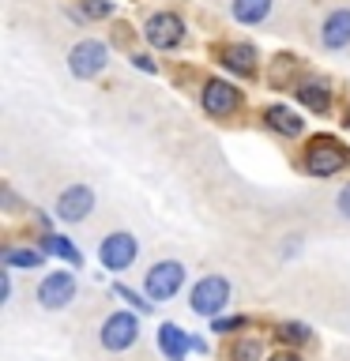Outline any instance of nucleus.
<instances>
[{
  "label": "nucleus",
  "instance_id": "nucleus-1",
  "mask_svg": "<svg viewBox=\"0 0 350 361\" xmlns=\"http://www.w3.org/2000/svg\"><path fill=\"white\" fill-rule=\"evenodd\" d=\"M185 279H188V267L181 264V259H158V264H151L143 275V293L151 301H169L181 293Z\"/></svg>",
  "mask_w": 350,
  "mask_h": 361
},
{
  "label": "nucleus",
  "instance_id": "nucleus-2",
  "mask_svg": "<svg viewBox=\"0 0 350 361\" xmlns=\"http://www.w3.org/2000/svg\"><path fill=\"white\" fill-rule=\"evenodd\" d=\"M346 166H350V151L339 140H332V135L313 140L309 151H305V173H313V177H332Z\"/></svg>",
  "mask_w": 350,
  "mask_h": 361
},
{
  "label": "nucleus",
  "instance_id": "nucleus-3",
  "mask_svg": "<svg viewBox=\"0 0 350 361\" xmlns=\"http://www.w3.org/2000/svg\"><path fill=\"white\" fill-rule=\"evenodd\" d=\"M188 305L196 316H207V320H215L226 305H230V282H226L222 275H203L196 286H192L188 293Z\"/></svg>",
  "mask_w": 350,
  "mask_h": 361
},
{
  "label": "nucleus",
  "instance_id": "nucleus-4",
  "mask_svg": "<svg viewBox=\"0 0 350 361\" xmlns=\"http://www.w3.org/2000/svg\"><path fill=\"white\" fill-rule=\"evenodd\" d=\"M106 64H109V49H106V42H98V38L76 42L72 53H68V72L76 79H95V75L106 72Z\"/></svg>",
  "mask_w": 350,
  "mask_h": 361
},
{
  "label": "nucleus",
  "instance_id": "nucleus-5",
  "mask_svg": "<svg viewBox=\"0 0 350 361\" xmlns=\"http://www.w3.org/2000/svg\"><path fill=\"white\" fill-rule=\"evenodd\" d=\"M98 338H102V346H106L109 354H121V350H128L135 338H140V316L128 312V309L106 316V324H102Z\"/></svg>",
  "mask_w": 350,
  "mask_h": 361
},
{
  "label": "nucleus",
  "instance_id": "nucleus-6",
  "mask_svg": "<svg viewBox=\"0 0 350 361\" xmlns=\"http://www.w3.org/2000/svg\"><path fill=\"white\" fill-rule=\"evenodd\" d=\"M135 256H140V241H135L132 233H109L106 241L98 245V259H102V267L106 271H128L135 264Z\"/></svg>",
  "mask_w": 350,
  "mask_h": 361
},
{
  "label": "nucleus",
  "instance_id": "nucleus-7",
  "mask_svg": "<svg viewBox=\"0 0 350 361\" xmlns=\"http://www.w3.org/2000/svg\"><path fill=\"white\" fill-rule=\"evenodd\" d=\"M143 38L155 45V49H177L181 38H185V23L174 11H155L143 23Z\"/></svg>",
  "mask_w": 350,
  "mask_h": 361
},
{
  "label": "nucleus",
  "instance_id": "nucleus-8",
  "mask_svg": "<svg viewBox=\"0 0 350 361\" xmlns=\"http://www.w3.org/2000/svg\"><path fill=\"white\" fill-rule=\"evenodd\" d=\"M200 106L211 113V117H234L241 109V90L226 79H207L200 90Z\"/></svg>",
  "mask_w": 350,
  "mask_h": 361
},
{
  "label": "nucleus",
  "instance_id": "nucleus-9",
  "mask_svg": "<svg viewBox=\"0 0 350 361\" xmlns=\"http://www.w3.org/2000/svg\"><path fill=\"white\" fill-rule=\"evenodd\" d=\"M72 301H76V275L72 271H49L38 286V305L56 312V309H68Z\"/></svg>",
  "mask_w": 350,
  "mask_h": 361
},
{
  "label": "nucleus",
  "instance_id": "nucleus-10",
  "mask_svg": "<svg viewBox=\"0 0 350 361\" xmlns=\"http://www.w3.org/2000/svg\"><path fill=\"white\" fill-rule=\"evenodd\" d=\"M95 211V188L90 185H68L56 196V219L61 222H83Z\"/></svg>",
  "mask_w": 350,
  "mask_h": 361
},
{
  "label": "nucleus",
  "instance_id": "nucleus-11",
  "mask_svg": "<svg viewBox=\"0 0 350 361\" xmlns=\"http://www.w3.org/2000/svg\"><path fill=\"white\" fill-rule=\"evenodd\" d=\"M320 45L324 49H346L350 45V8H335L327 11L320 23Z\"/></svg>",
  "mask_w": 350,
  "mask_h": 361
},
{
  "label": "nucleus",
  "instance_id": "nucleus-12",
  "mask_svg": "<svg viewBox=\"0 0 350 361\" xmlns=\"http://www.w3.org/2000/svg\"><path fill=\"white\" fill-rule=\"evenodd\" d=\"M158 350H162L166 361H188L192 354V335L177 324H162L158 327Z\"/></svg>",
  "mask_w": 350,
  "mask_h": 361
},
{
  "label": "nucleus",
  "instance_id": "nucleus-13",
  "mask_svg": "<svg viewBox=\"0 0 350 361\" xmlns=\"http://www.w3.org/2000/svg\"><path fill=\"white\" fill-rule=\"evenodd\" d=\"M294 98H298L305 109L324 113L332 106V87H327L324 79H298V83H294Z\"/></svg>",
  "mask_w": 350,
  "mask_h": 361
},
{
  "label": "nucleus",
  "instance_id": "nucleus-14",
  "mask_svg": "<svg viewBox=\"0 0 350 361\" xmlns=\"http://www.w3.org/2000/svg\"><path fill=\"white\" fill-rule=\"evenodd\" d=\"M219 61H222L226 68H230V72H237L241 79H248V75L256 72V61H260V56H256L253 45L234 42V45H222V49H219Z\"/></svg>",
  "mask_w": 350,
  "mask_h": 361
},
{
  "label": "nucleus",
  "instance_id": "nucleus-15",
  "mask_svg": "<svg viewBox=\"0 0 350 361\" xmlns=\"http://www.w3.org/2000/svg\"><path fill=\"white\" fill-rule=\"evenodd\" d=\"M264 121H267V128H271V132L286 135V140H298V135L305 132V121H301V113H294L290 106H267Z\"/></svg>",
  "mask_w": 350,
  "mask_h": 361
},
{
  "label": "nucleus",
  "instance_id": "nucleus-16",
  "mask_svg": "<svg viewBox=\"0 0 350 361\" xmlns=\"http://www.w3.org/2000/svg\"><path fill=\"white\" fill-rule=\"evenodd\" d=\"M271 8H275V0H234L230 4V11H234V19L237 23H264L267 16H271Z\"/></svg>",
  "mask_w": 350,
  "mask_h": 361
},
{
  "label": "nucleus",
  "instance_id": "nucleus-17",
  "mask_svg": "<svg viewBox=\"0 0 350 361\" xmlns=\"http://www.w3.org/2000/svg\"><path fill=\"white\" fill-rule=\"evenodd\" d=\"M42 248H45V252H53L56 259H64L68 267H79V264H83L79 248H76L72 241H68L64 233H45V237H42Z\"/></svg>",
  "mask_w": 350,
  "mask_h": 361
},
{
  "label": "nucleus",
  "instance_id": "nucleus-18",
  "mask_svg": "<svg viewBox=\"0 0 350 361\" xmlns=\"http://www.w3.org/2000/svg\"><path fill=\"white\" fill-rule=\"evenodd\" d=\"M45 248H4V264L8 267H23V271H38L45 264Z\"/></svg>",
  "mask_w": 350,
  "mask_h": 361
},
{
  "label": "nucleus",
  "instance_id": "nucleus-19",
  "mask_svg": "<svg viewBox=\"0 0 350 361\" xmlns=\"http://www.w3.org/2000/svg\"><path fill=\"white\" fill-rule=\"evenodd\" d=\"M230 357L234 361H267L264 357V343H260V338H241V343L234 346Z\"/></svg>",
  "mask_w": 350,
  "mask_h": 361
},
{
  "label": "nucleus",
  "instance_id": "nucleus-20",
  "mask_svg": "<svg viewBox=\"0 0 350 361\" xmlns=\"http://www.w3.org/2000/svg\"><path fill=\"white\" fill-rule=\"evenodd\" d=\"M113 290H117V298H121V301H128L135 312H151V309H155V301H151V298H140V293H135V290H128L124 282H117Z\"/></svg>",
  "mask_w": 350,
  "mask_h": 361
},
{
  "label": "nucleus",
  "instance_id": "nucleus-21",
  "mask_svg": "<svg viewBox=\"0 0 350 361\" xmlns=\"http://www.w3.org/2000/svg\"><path fill=\"white\" fill-rule=\"evenodd\" d=\"M279 338H282V343H309V338H313V331H309L305 324L290 320V324H282V327H279Z\"/></svg>",
  "mask_w": 350,
  "mask_h": 361
},
{
  "label": "nucleus",
  "instance_id": "nucleus-22",
  "mask_svg": "<svg viewBox=\"0 0 350 361\" xmlns=\"http://www.w3.org/2000/svg\"><path fill=\"white\" fill-rule=\"evenodd\" d=\"M211 331H215V335L245 331V316H215V320H211Z\"/></svg>",
  "mask_w": 350,
  "mask_h": 361
},
{
  "label": "nucleus",
  "instance_id": "nucleus-23",
  "mask_svg": "<svg viewBox=\"0 0 350 361\" xmlns=\"http://www.w3.org/2000/svg\"><path fill=\"white\" fill-rule=\"evenodd\" d=\"M294 72V56H279V72L275 75H271V83H275V87H282V83H286V75Z\"/></svg>",
  "mask_w": 350,
  "mask_h": 361
},
{
  "label": "nucleus",
  "instance_id": "nucleus-24",
  "mask_svg": "<svg viewBox=\"0 0 350 361\" xmlns=\"http://www.w3.org/2000/svg\"><path fill=\"white\" fill-rule=\"evenodd\" d=\"M109 4H106V0H87V16H95V19H106L109 16Z\"/></svg>",
  "mask_w": 350,
  "mask_h": 361
},
{
  "label": "nucleus",
  "instance_id": "nucleus-25",
  "mask_svg": "<svg viewBox=\"0 0 350 361\" xmlns=\"http://www.w3.org/2000/svg\"><path fill=\"white\" fill-rule=\"evenodd\" d=\"M132 64L140 68V72H151V75L158 72V68H155V61H151V56H147V53H135V56H132Z\"/></svg>",
  "mask_w": 350,
  "mask_h": 361
},
{
  "label": "nucleus",
  "instance_id": "nucleus-26",
  "mask_svg": "<svg viewBox=\"0 0 350 361\" xmlns=\"http://www.w3.org/2000/svg\"><path fill=\"white\" fill-rule=\"evenodd\" d=\"M335 203H339V214H343V219H350V185L339 192V200H335Z\"/></svg>",
  "mask_w": 350,
  "mask_h": 361
},
{
  "label": "nucleus",
  "instance_id": "nucleus-27",
  "mask_svg": "<svg viewBox=\"0 0 350 361\" xmlns=\"http://www.w3.org/2000/svg\"><path fill=\"white\" fill-rule=\"evenodd\" d=\"M11 298V271H0V301Z\"/></svg>",
  "mask_w": 350,
  "mask_h": 361
},
{
  "label": "nucleus",
  "instance_id": "nucleus-28",
  "mask_svg": "<svg viewBox=\"0 0 350 361\" xmlns=\"http://www.w3.org/2000/svg\"><path fill=\"white\" fill-rule=\"evenodd\" d=\"M267 361H301L298 354H290V350H282V354H271Z\"/></svg>",
  "mask_w": 350,
  "mask_h": 361
},
{
  "label": "nucleus",
  "instance_id": "nucleus-29",
  "mask_svg": "<svg viewBox=\"0 0 350 361\" xmlns=\"http://www.w3.org/2000/svg\"><path fill=\"white\" fill-rule=\"evenodd\" d=\"M346 128H350V113H346Z\"/></svg>",
  "mask_w": 350,
  "mask_h": 361
}]
</instances>
